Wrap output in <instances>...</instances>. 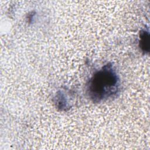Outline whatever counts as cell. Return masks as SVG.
I'll return each instance as SVG.
<instances>
[{"mask_svg": "<svg viewBox=\"0 0 150 150\" xmlns=\"http://www.w3.org/2000/svg\"><path fill=\"white\" fill-rule=\"evenodd\" d=\"M119 80L111 66H105L91 77L88 85L89 95L94 101L108 98L117 93Z\"/></svg>", "mask_w": 150, "mask_h": 150, "instance_id": "cell-1", "label": "cell"}, {"mask_svg": "<svg viewBox=\"0 0 150 150\" xmlns=\"http://www.w3.org/2000/svg\"><path fill=\"white\" fill-rule=\"evenodd\" d=\"M141 46L144 51H148L149 48V36L148 33L144 32L141 36Z\"/></svg>", "mask_w": 150, "mask_h": 150, "instance_id": "cell-2", "label": "cell"}]
</instances>
